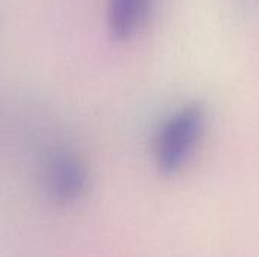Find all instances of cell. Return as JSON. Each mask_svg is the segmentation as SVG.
I'll list each match as a JSON object with an SVG mask.
<instances>
[{
    "instance_id": "1",
    "label": "cell",
    "mask_w": 259,
    "mask_h": 257,
    "mask_svg": "<svg viewBox=\"0 0 259 257\" xmlns=\"http://www.w3.org/2000/svg\"><path fill=\"white\" fill-rule=\"evenodd\" d=\"M205 126L206 111L199 101L184 105L164 121L153 144L155 164L162 174H178L187 165L203 136Z\"/></svg>"
},
{
    "instance_id": "2",
    "label": "cell",
    "mask_w": 259,
    "mask_h": 257,
    "mask_svg": "<svg viewBox=\"0 0 259 257\" xmlns=\"http://www.w3.org/2000/svg\"><path fill=\"white\" fill-rule=\"evenodd\" d=\"M39 180L44 195L55 206H73L90 191L91 174L87 162L73 150L53 148L42 162Z\"/></svg>"
},
{
    "instance_id": "3",
    "label": "cell",
    "mask_w": 259,
    "mask_h": 257,
    "mask_svg": "<svg viewBox=\"0 0 259 257\" xmlns=\"http://www.w3.org/2000/svg\"><path fill=\"white\" fill-rule=\"evenodd\" d=\"M152 0H108V27L115 41L129 39L147 20Z\"/></svg>"
}]
</instances>
